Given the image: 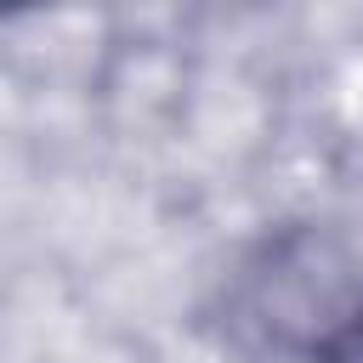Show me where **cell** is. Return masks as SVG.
Returning a JSON list of instances; mask_svg holds the SVG:
<instances>
[{"instance_id":"2","label":"cell","mask_w":363,"mask_h":363,"mask_svg":"<svg viewBox=\"0 0 363 363\" xmlns=\"http://www.w3.org/2000/svg\"><path fill=\"white\" fill-rule=\"evenodd\" d=\"M318 363H363V318H357V323H346V329L318 352Z\"/></svg>"},{"instance_id":"1","label":"cell","mask_w":363,"mask_h":363,"mask_svg":"<svg viewBox=\"0 0 363 363\" xmlns=\"http://www.w3.org/2000/svg\"><path fill=\"white\" fill-rule=\"evenodd\" d=\"M363 318V250L323 227L295 221L250 244L221 284L227 340L250 357H301L318 352Z\"/></svg>"}]
</instances>
